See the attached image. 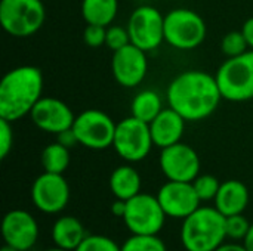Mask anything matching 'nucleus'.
Returning <instances> with one entry per match:
<instances>
[{
  "mask_svg": "<svg viewBox=\"0 0 253 251\" xmlns=\"http://www.w3.org/2000/svg\"><path fill=\"white\" fill-rule=\"evenodd\" d=\"M154 142L148 123L132 115L117 123L113 148L123 160L129 163L142 161L150 154Z\"/></svg>",
  "mask_w": 253,
  "mask_h": 251,
  "instance_id": "6e6552de",
  "label": "nucleus"
},
{
  "mask_svg": "<svg viewBox=\"0 0 253 251\" xmlns=\"http://www.w3.org/2000/svg\"><path fill=\"white\" fill-rule=\"evenodd\" d=\"M31 121L43 132L59 135L73 127L76 115L71 108L52 96L42 98L30 112Z\"/></svg>",
  "mask_w": 253,
  "mask_h": 251,
  "instance_id": "dca6fc26",
  "label": "nucleus"
},
{
  "mask_svg": "<svg viewBox=\"0 0 253 251\" xmlns=\"http://www.w3.org/2000/svg\"><path fill=\"white\" fill-rule=\"evenodd\" d=\"M52 241L55 247L74 251L87 237L83 223L74 216H61L52 226Z\"/></svg>",
  "mask_w": 253,
  "mask_h": 251,
  "instance_id": "6ab92c4d",
  "label": "nucleus"
},
{
  "mask_svg": "<svg viewBox=\"0 0 253 251\" xmlns=\"http://www.w3.org/2000/svg\"><path fill=\"white\" fill-rule=\"evenodd\" d=\"M215 201V207L225 216L242 215L249 206V189L248 186L236 179L225 180L221 183Z\"/></svg>",
  "mask_w": 253,
  "mask_h": 251,
  "instance_id": "a211bd4d",
  "label": "nucleus"
},
{
  "mask_svg": "<svg viewBox=\"0 0 253 251\" xmlns=\"http://www.w3.org/2000/svg\"><path fill=\"white\" fill-rule=\"evenodd\" d=\"M185 118L173 108L168 107L150 123L153 142L159 148H166L181 142L185 130Z\"/></svg>",
  "mask_w": 253,
  "mask_h": 251,
  "instance_id": "f3484780",
  "label": "nucleus"
},
{
  "mask_svg": "<svg viewBox=\"0 0 253 251\" xmlns=\"http://www.w3.org/2000/svg\"><path fill=\"white\" fill-rule=\"evenodd\" d=\"M74 251H122V249L110 237L87 235Z\"/></svg>",
  "mask_w": 253,
  "mask_h": 251,
  "instance_id": "cd10ccee",
  "label": "nucleus"
},
{
  "mask_svg": "<svg viewBox=\"0 0 253 251\" xmlns=\"http://www.w3.org/2000/svg\"><path fill=\"white\" fill-rule=\"evenodd\" d=\"M251 225L248 217L242 215H233L225 217V229H227V238L234 241H243L248 235Z\"/></svg>",
  "mask_w": 253,
  "mask_h": 251,
  "instance_id": "bb28decb",
  "label": "nucleus"
},
{
  "mask_svg": "<svg viewBox=\"0 0 253 251\" xmlns=\"http://www.w3.org/2000/svg\"><path fill=\"white\" fill-rule=\"evenodd\" d=\"M117 123L99 109H86L80 112L73 124V132L79 141L89 149H105L113 146Z\"/></svg>",
  "mask_w": 253,
  "mask_h": 251,
  "instance_id": "1a4fd4ad",
  "label": "nucleus"
},
{
  "mask_svg": "<svg viewBox=\"0 0 253 251\" xmlns=\"http://www.w3.org/2000/svg\"><path fill=\"white\" fill-rule=\"evenodd\" d=\"M193 186H194L200 201L203 203V201H212L216 198L221 183L212 175H199L193 180Z\"/></svg>",
  "mask_w": 253,
  "mask_h": 251,
  "instance_id": "a878e982",
  "label": "nucleus"
},
{
  "mask_svg": "<svg viewBox=\"0 0 253 251\" xmlns=\"http://www.w3.org/2000/svg\"><path fill=\"white\" fill-rule=\"evenodd\" d=\"M243 246L246 247L248 251H253V223L251 225V229H249L248 235L243 240Z\"/></svg>",
  "mask_w": 253,
  "mask_h": 251,
  "instance_id": "c9c22d12",
  "label": "nucleus"
},
{
  "mask_svg": "<svg viewBox=\"0 0 253 251\" xmlns=\"http://www.w3.org/2000/svg\"><path fill=\"white\" fill-rule=\"evenodd\" d=\"M56 136H58V141L56 142L62 143L67 148H73V146L79 145V141H77V138H76V135L73 132V127L68 129V130H65V132H62V133H59V135H56Z\"/></svg>",
  "mask_w": 253,
  "mask_h": 251,
  "instance_id": "2f4dec72",
  "label": "nucleus"
},
{
  "mask_svg": "<svg viewBox=\"0 0 253 251\" xmlns=\"http://www.w3.org/2000/svg\"><path fill=\"white\" fill-rule=\"evenodd\" d=\"M42 92L43 74L37 67L21 65L7 71L0 83V118L13 123L30 115Z\"/></svg>",
  "mask_w": 253,
  "mask_h": 251,
  "instance_id": "f03ea898",
  "label": "nucleus"
},
{
  "mask_svg": "<svg viewBox=\"0 0 253 251\" xmlns=\"http://www.w3.org/2000/svg\"><path fill=\"white\" fill-rule=\"evenodd\" d=\"M147 52L135 44H127L113 52L111 71L116 81L123 87H136L148 71Z\"/></svg>",
  "mask_w": 253,
  "mask_h": 251,
  "instance_id": "4468645a",
  "label": "nucleus"
},
{
  "mask_svg": "<svg viewBox=\"0 0 253 251\" xmlns=\"http://www.w3.org/2000/svg\"><path fill=\"white\" fill-rule=\"evenodd\" d=\"M166 98L169 107L187 121H200L215 112L222 99V92L216 75L190 70L170 81Z\"/></svg>",
  "mask_w": 253,
  "mask_h": 251,
  "instance_id": "f257e3e1",
  "label": "nucleus"
},
{
  "mask_svg": "<svg viewBox=\"0 0 253 251\" xmlns=\"http://www.w3.org/2000/svg\"><path fill=\"white\" fill-rule=\"evenodd\" d=\"M242 31H243V34H245V37H246V40H248L249 47L253 49V16L252 18H249V19L243 24Z\"/></svg>",
  "mask_w": 253,
  "mask_h": 251,
  "instance_id": "473e14b6",
  "label": "nucleus"
},
{
  "mask_svg": "<svg viewBox=\"0 0 253 251\" xmlns=\"http://www.w3.org/2000/svg\"><path fill=\"white\" fill-rule=\"evenodd\" d=\"M130 111L132 117L150 124L163 111L162 98L154 90H142L132 99Z\"/></svg>",
  "mask_w": 253,
  "mask_h": 251,
  "instance_id": "4be33fe9",
  "label": "nucleus"
},
{
  "mask_svg": "<svg viewBox=\"0 0 253 251\" xmlns=\"http://www.w3.org/2000/svg\"><path fill=\"white\" fill-rule=\"evenodd\" d=\"M157 200L168 217L181 220L188 217L202 204L193 182L168 180L159 189Z\"/></svg>",
  "mask_w": 253,
  "mask_h": 251,
  "instance_id": "ddd939ff",
  "label": "nucleus"
},
{
  "mask_svg": "<svg viewBox=\"0 0 253 251\" xmlns=\"http://www.w3.org/2000/svg\"><path fill=\"white\" fill-rule=\"evenodd\" d=\"M130 43L139 49L150 52L165 41V15L150 4L136 7L127 22Z\"/></svg>",
  "mask_w": 253,
  "mask_h": 251,
  "instance_id": "9d476101",
  "label": "nucleus"
},
{
  "mask_svg": "<svg viewBox=\"0 0 253 251\" xmlns=\"http://www.w3.org/2000/svg\"><path fill=\"white\" fill-rule=\"evenodd\" d=\"M221 49L227 58H234V56H239V55L248 52L251 47L248 44V40H246L243 31H231L222 37Z\"/></svg>",
  "mask_w": 253,
  "mask_h": 251,
  "instance_id": "393cba45",
  "label": "nucleus"
},
{
  "mask_svg": "<svg viewBox=\"0 0 253 251\" xmlns=\"http://www.w3.org/2000/svg\"><path fill=\"white\" fill-rule=\"evenodd\" d=\"M181 244L185 251H215L225 243V216L216 207H199L182 220Z\"/></svg>",
  "mask_w": 253,
  "mask_h": 251,
  "instance_id": "7ed1b4c3",
  "label": "nucleus"
},
{
  "mask_svg": "<svg viewBox=\"0 0 253 251\" xmlns=\"http://www.w3.org/2000/svg\"><path fill=\"white\" fill-rule=\"evenodd\" d=\"M215 251H248L243 244H236V243H224L219 246Z\"/></svg>",
  "mask_w": 253,
  "mask_h": 251,
  "instance_id": "f704fd0d",
  "label": "nucleus"
},
{
  "mask_svg": "<svg viewBox=\"0 0 253 251\" xmlns=\"http://www.w3.org/2000/svg\"><path fill=\"white\" fill-rule=\"evenodd\" d=\"M46 19L42 0H1L0 24L12 37H30L37 33Z\"/></svg>",
  "mask_w": 253,
  "mask_h": 251,
  "instance_id": "39448f33",
  "label": "nucleus"
},
{
  "mask_svg": "<svg viewBox=\"0 0 253 251\" xmlns=\"http://www.w3.org/2000/svg\"><path fill=\"white\" fill-rule=\"evenodd\" d=\"M0 251H21V250H18V249H15V247H10V246L4 244V246L1 247V250Z\"/></svg>",
  "mask_w": 253,
  "mask_h": 251,
  "instance_id": "e433bc0d",
  "label": "nucleus"
},
{
  "mask_svg": "<svg viewBox=\"0 0 253 251\" xmlns=\"http://www.w3.org/2000/svg\"><path fill=\"white\" fill-rule=\"evenodd\" d=\"M4 244L21 251H28L39 240V225L34 216L25 210L15 209L4 215L1 222Z\"/></svg>",
  "mask_w": 253,
  "mask_h": 251,
  "instance_id": "2eb2a0df",
  "label": "nucleus"
},
{
  "mask_svg": "<svg viewBox=\"0 0 253 251\" xmlns=\"http://www.w3.org/2000/svg\"><path fill=\"white\" fill-rule=\"evenodd\" d=\"M70 161H71L70 148L64 146L59 142L47 145L42 152V166L43 170L47 173L62 175L68 169Z\"/></svg>",
  "mask_w": 253,
  "mask_h": 251,
  "instance_id": "5701e85b",
  "label": "nucleus"
},
{
  "mask_svg": "<svg viewBox=\"0 0 253 251\" xmlns=\"http://www.w3.org/2000/svg\"><path fill=\"white\" fill-rule=\"evenodd\" d=\"M13 146V130L12 121L0 118V158L4 160Z\"/></svg>",
  "mask_w": 253,
  "mask_h": 251,
  "instance_id": "7c9ffc66",
  "label": "nucleus"
},
{
  "mask_svg": "<svg viewBox=\"0 0 253 251\" xmlns=\"http://www.w3.org/2000/svg\"><path fill=\"white\" fill-rule=\"evenodd\" d=\"M159 164L168 180L193 182L200 175V157L187 143L178 142L162 149Z\"/></svg>",
  "mask_w": 253,
  "mask_h": 251,
  "instance_id": "f8f14e48",
  "label": "nucleus"
},
{
  "mask_svg": "<svg viewBox=\"0 0 253 251\" xmlns=\"http://www.w3.org/2000/svg\"><path fill=\"white\" fill-rule=\"evenodd\" d=\"M166 213L163 212L157 195L139 192L133 198L126 201V213L123 222L130 234L135 235H159L166 222Z\"/></svg>",
  "mask_w": 253,
  "mask_h": 251,
  "instance_id": "0eeeda50",
  "label": "nucleus"
},
{
  "mask_svg": "<svg viewBox=\"0 0 253 251\" xmlns=\"http://www.w3.org/2000/svg\"><path fill=\"white\" fill-rule=\"evenodd\" d=\"M31 201L34 207L46 215L61 213L70 201V186L62 175L42 173L31 186Z\"/></svg>",
  "mask_w": 253,
  "mask_h": 251,
  "instance_id": "9b49d317",
  "label": "nucleus"
},
{
  "mask_svg": "<svg viewBox=\"0 0 253 251\" xmlns=\"http://www.w3.org/2000/svg\"><path fill=\"white\" fill-rule=\"evenodd\" d=\"M130 44V34L127 31V27L120 25H111L107 27V37H105V46L111 49L113 52Z\"/></svg>",
  "mask_w": 253,
  "mask_h": 251,
  "instance_id": "c85d7f7f",
  "label": "nucleus"
},
{
  "mask_svg": "<svg viewBox=\"0 0 253 251\" xmlns=\"http://www.w3.org/2000/svg\"><path fill=\"white\" fill-rule=\"evenodd\" d=\"M215 75L224 99L231 102L253 99V49L228 58Z\"/></svg>",
  "mask_w": 253,
  "mask_h": 251,
  "instance_id": "20e7f679",
  "label": "nucleus"
},
{
  "mask_svg": "<svg viewBox=\"0 0 253 251\" xmlns=\"http://www.w3.org/2000/svg\"><path fill=\"white\" fill-rule=\"evenodd\" d=\"M141 176L132 166H119L110 176V189L117 200H130L141 192Z\"/></svg>",
  "mask_w": 253,
  "mask_h": 251,
  "instance_id": "aec40b11",
  "label": "nucleus"
},
{
  "mask_svg": "<svg viewBox=\"0 0 253 251\" xmlns=\"http://www.w3.org/2000/svg\"><path fill=\"white\" fill-rule=\"evenodd\" d=\"M111 213H113L116 217H122V219H123V216H125V213H126V201H125V200H117V198H116V201H114L113 206H111Z\"/></svg>",
  "mask_w": 253,
  "mask_h": 251,
  "instance_id": "72a5a7b5",
  "label": "nucleus"
},
{
  "mask_svg": "<svg viewBox=\"0 0 253 251\" xmlns=\"http://www.w3.org/2000/svg\"><path fill=\"white\" fill-rule=\"evenodd\" d=\"M105 37H107V27L102 25H95V24H87L84 31H83V40L89 47H99L105 44Z\"/></svg>",
  "mask_w": 253,
  "mask_h": 251,
  "instance_id": "c756f323",
  "label": "nucleus"
},
{
  "mask_svg": "<svg viewBox=\"0 0 253 251\" xmlns=\"http://www.w3.org/2000/svg\"><path fill=\"white\" fill-rule=\"evenodd\" d=\"M122 251H168L166 244L159 235H135L132 234L122 246Z\"/></svg>",
  "mask_w": 253,
  "mask_h": 251,
  "instance_id": "b1692460",
  "label": "nucleus"
},
{
  "mask_svg": "<svg viewBox=\"0 0 253 251\" xmlns=\"http://www.w3.org/2000/svg\"><path fill=\"white\" fill-rule=\"evenodd\" d=\"M44 251H68V250H64V249H59V247H53V249H49V250H44Z\"/></svg>",
  "mask_w": 253,
  "mask_h": 251,
  "instance_id": "4c0bfd02",
  "label": "nucleus"
},
{
  "mask_svg": "<svg viewBox=\"0 0 253 251\" xmlns=\"http://www.w3.org/2000/svg\"><path fill=\"white\" fill-rule=\"evenodd\" d=\"M206 38V24L203 18L185 7L173 9L165 15V40L175 49L191 50Z\"/></svg>",
  "mask_w": 253,
  "mask_h": 251,
  "instance_id": "423d86ee",
  "label": "nucleus"
},
{
  "mask_svg": "<svg viewBox=\"0 0 253 251\" xmlns=\"http://www.w3.org/2000/svg\"><path fill=\"white\" fill-rule=\"evenodd\" d=\"M119 12L117 0H83L82 16L86 24L108 27Z\"/></svg>",
  "mask_w": 253,
  "mask_h": 251,
  "instance_id": "412c9836",
  "label": "nucleus"
}]
</instances>
